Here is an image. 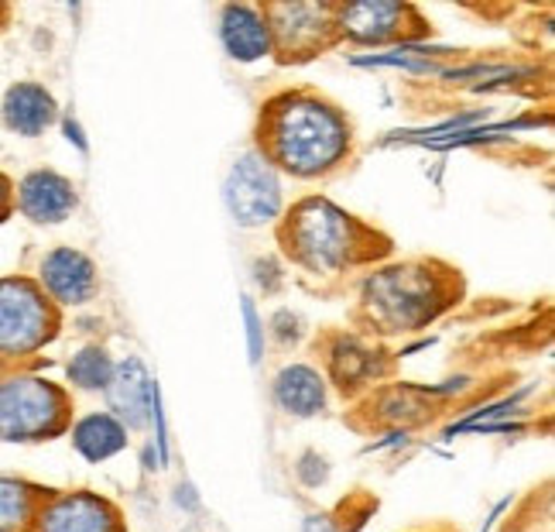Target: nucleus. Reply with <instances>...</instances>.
<instances>
[{
  "label": "nucleus",
  "instance_id": "obj_3",
  "mask_svg": "<svg viewBox=\"0 0 555 532\" xmlns=\"http://www.w3.org/2000/svg\"><path fill=\"white\" fill-rule=\"evenodd\" d=\"M456 271L436 262H398L360 282V313L377 333H415L453 306Z\"/></svg>",
  "mask_w": 555,
  "mask_h": 532
},
{
  "label": "nucleus",
  "instance_id": "obj_17",
  "mask_svg": "<svg viewBox=\"0 0 555 532\" xmlns=\"http://www.w3.org/2000/svg\"><path fill=\"white\" fill-rule=\"evenodd\" d=\"M73 446L82 460L103 464L127 451V430L111 413H90L73 426Z\"/></svg>",
  "mask_w": 555,
  "mask_h": 532
},
{
  "label": "nucleus",
  "instance_id": "obj_15",
  "mask_svg": "<svg viewBox=\"0 0 555 532\" xmlns=\"http://www.w3.org/2000/svg\"><path fill=\"white\" fill-rule=\"evenodd\" d=\"M326 357H330V378L336 381V389H344V392L367 389L384 375V354L353 333L333 337Z\"/></svg>",
  "mask_w": 555,
  "mask_h": 532
},
{
  "label": "nucleus",
  "instance_id": "obj_34",
  "mask_svg": "<svg viewBox=\"0 0 555 532\" xmlns=\"http://www.w3.org/2000/svg\"><path fill=\"white\" fill-rule=\"evenodd\" d=\"M4 14H8V11H4V8H0V17H4Z\"/></svg>",
  "mask_w": 555,
  "mask_h": 532
},
{
  "label": "nucleus",
  "instance_id": "obj_16",
  "mask_svg": "<svg viewBox=\"0 0 555 532\" xmlns=\"http://www.w3.org/2000/svg\"><path fill=\"white\" fill-rule=\"evenodd\" d=\"M0 114H4V124L14 135L38 138L59 121V103L46 87H38V83H14V87L4 93Z\"/></svg>",
  "mask_w": 555,
  "mask_h": 532
},
{
  "label": "nucleus",
  "instance_id": "obj_9",
  "mask_svg": "<svg viewBox=\"0 0 555 532\" xmlns=\"http://www.w3.org/2000/svg\"><path fill=\"white\" fill-rule=\"evenodd\" d=\"M28 532H127L120 508L96 492H62L41 498Z\"/></svg>",
  "mask_w": 555,
  "mask_h": 532
},
{
  "label": "nucleus",
  "instance_id": "obj_12",
  "mask_svg": "<svg viewBox=\"0 0 555 532\" xmlns=\"http://www.w3.org/2000/svg\"><path fill=\"white\" fill-rule=\"evenodd\" d=\"M152 385L155 378L141 357H124L114 365V378L103 395L111 416L124 422V430H144L147 419H152Z\"/></svg>",
  "mask_w": 555,
  "mask_h": 532
},
{
  "label": "nucleus",
  "instance_id": "obj_31",
  "mask_svg": "<svg viewBox=\"0 0 555 532\" xmlns=\"http://www.w3.org/2000/svg\"><path fill=\"white\" fill-rule=\"evenodd\" d=\"M141 467H144L147 474H152V471H162V460H158V454H155V446H152V443H147L144 451H141Z\"/></svg>",
  "mask_w": 555,
  "mask_h": 532
},
{
  "label": "nucleus",
  "instance_id": "obj_29",
  "mask_svg": "<svg viewBox=\"0 0 555 532\" xmlns=\"http://www.w3.org/2000/svg\"><path fill=\"white\" fill-rule=\"evenodd\" d=\"M409 443V430H395L388 440H380V443H371L367 446V454H380V451H398V446Z\"/></svg>",
  "mask_w": 555,
  "mask_h": 532
},
{
  "label": "nucleus",
  "instance_id": "obj_13",
  "mask_svg": "<svg viewBox=\"0 0 555 532\" xmlns=\"http://www.w3.org/2000/svg\"><path fill=\"white\" fill-rule=\"evenodd\" d=\"M217 35L223 52L241 62V66H254L271 55V28L261 8L254 4H223L217 17Z\"/></svg>",
  "mask_w": 555,
  "mask_h": 532
},
{
  "label": "nucleus",
  "instance_id": "obj_28",
  "mask_svg": "<svg viewBox=\"0 0 555 532\" xmlns=\"http://www.w3.org/2000/svg\"><path fill=\"white\" fill-rule=\"evenodd\" d=\"M62 135H66V141H69V144H76V152L90 155V141H87V131H82L76 117H62Z\"/></svg>",
  "mask_w": 555,
  "mask_h": 532
},
{
  "label": "nucleus",
  "instance_id": "obj_22",
  "mask_svg": "<svg viewBox=\"0 0 555 532\" xmlns=\"http://www.w3.org/2000/svg\"><path fill=\"white\" fill-rule=\"evenodd\" d=\"M147 426H155L152 446H155L162 467H168V460H172V446H168V419H165V398H162L158 378H155V385H152V419H147Z\"/></svg>",
  "mask_w": 555,
  "mask_h": 532
},
{
  "label": "nucleus",
  "instance_id": "obj_24",
  "mask_svg": "<svg viewBox=\"0 0 555 532\" xmlns=\"http://www.w3.org/2000/svg\"><path fill=\"white\" fill-rule=\"evenodd\" d=\"M254 282L264 295H274L278 289L285 286V265L274 258V254H264V258L254 262Z\"/></svg>",
  "mask_w": 555,
  "mask_h": 532
},
{
  "label": "nucleus",
  "instance_id": "obj_23",
  "mask_svg": "<svg viewBox=\"0 0 555 532\" xmlns=\"http://www.w3.org/2000/svg\"><path fill=\"white\" fill-rule=\"evenodd\" d=\"M295 478L315 492V487H323L330 481V460L319 454V451L298 454V460H295Z\"/></svg>",
  "mask_w": 555,
  "mask_h": 532
},
{
  "label": "nucleus",
  "instance_id": "obj_8",
  "mask_svg": "<svg viewBox=\"0 0 555 532\" xmlns=\"http://www.w3.org/2000/svg\"><path fill=\"white\" fill-rule=\"evenodd\" d=\"M271 28V55L282 62H309L336 41L330 4H264Z\"/></svg>",
  "mask_w": 555,
  "mask_h": 532
},
{
  "label": "nucleus",
  "instance_id": "obj_11",
  "mask_svg": "<svg viewBox=\"0 0 555 532\" xmlns=\"http://www.w3.org/2000/svg\"><path fill=\"white\" fill-rule=\"evenodd\" d=\"M14 203L31 224H62L73 217L79 197L66 176L52 173V168H35L17 182Z\"/></svg>",
  "mask_w": 555,
  "mask_h": 532
},
{
  "label": "nucleus",
  "instance_id": "obj_1",
  "mask_svg": "<svg viewBox=\"0 0 555 532\" xmlns=\"http://www.w3.org/2000/svg\"><path fill=\"white\" fill-rule=\"evenodd\" d=\"M353 124L339 106L309 90H285L261 106L258 155L292 179H323L350 159Z\"/></svg>",
  "mask_w": 555,
  "mask_h": 532
},
{
  "label": "nucleus",
  "instance_id": "obj_26",
  "mask_svg": "<svg viewBox=\"0 0 555 532\" xmlns=\"http://www.w3.org/2000/svg\"><path fill=\"white\" fill-rule=\"evenodd\" d=\"M469 385H474V378L469 375H456V378H446V381H439V385H412L422 398H453V395H463V392H469Z\"/></svg>",
  "mask_w": 555,
  "mask_h": 532
},
{
  "label": "nucleus",
  "instance_id": "obj_21",
  "mask_svg": "<svg viewBox=\"0 0 555 532\" xmlns=\"http://www.w3.org/2000/svg\"><path fill=\"white\" fill-rule=\"evenodd\" d=\"M241 316H244V337H247V360L258 368L261 357H264V319H261V313H258V306H254L250 295H244Z\"/></svg>",
  "mask_w": 555,
  "mask_h": 532
},
{
  "label": "nucleus",
  "instance_id": "obj_2",
  "mask_svg": "<svg viewBox=\"0 0 555 532\" xmlns=\"http://www.w3.org/2000/svg\"><path fill=\"white\" fill-rule=\"evenodd\" d=\"M278 241H282L292 265L309 275H323V279L344 275L384 254L374 248L377 230L326 197H306L295 206H285L282 224H278Z\"/></svg>",
  "mask_w": 555,
  "mask_h": 532
},
{
  "label": "nucleus",
  "instance_id": "obj_33",
  "mask_svg": "<svg viewBox=\"0 0 555 532\" xmlns=\"http://www.w3.org/2000/svg\"><path fill=\"white\" fill-rule=\"evenodd\" d=\"M436 344V337H425V340H415V344H409V347H401V357H412L415 351H425V347H433Z\"/></svg>",
  "mask_w": 555,
  "mask_h": 532
},
{
  "label": "nucleus",
  "instance_id": "obj_14",
  "mask_svg": "<svg viewBox=\"0 0 555 532\" xmlns=\"http://www.w3.org/2000/svg\"><path fill=\"white\" fill-rule=\"evenodd\" d=\"M271 398L274 406L282 409L292 419H312L319 413H326V402H330V381L326 375L295 360V365H285L271 378Z\"/></svg>",
  "mask_w": 555,
  "mask_h": 532
},
{
  "label": "nucleus",
  "instance_id": "obj_27",
  "mask_svg": "<svg viewBox=\"0 0 555 532\" xmlns=\"http://www.w3.org/2000/svg\"><path fill=\"white\" fill-rule=\"evenodd\" d=\"M172 502H176V508H182L185 516H196V512H203V498H199L196 484H192V481H179V484H176V495H172Z\"/></svg>",
  "mask_w": 555,
  "mask_h": 532
},
{
  "label": "nucleus",
  "instance_id": "obj_7",
  "mask_svg": "<svg viewBox=\"0 0 555 532\" xmlns=\"http://www.w3.org/2000/svg\"><path fill=\"white\" fill-rule=\"evenodd\" d=\"M336 21V38H347L353 46H412L418 41L429 25L422 21L418 8L412 4H398V0H364V4H344L333 8Z\"/></svg>",
  "mask_w": 555,
  "mask_h": 532
},
{
  "label": "nucleus",
  "instance_id": "obj_19",
  "mask_svg": "<svg viewBox=\"0 0 555 532\" xmlns=\"http://www.w3.org/2000/svg\"><path fill=\"white\" fill-rule=\"evenodd\" d=\"M114 365L117 360L111 357V351L100 344H87L73 354V360L66 365V378L79 392H103L114 378Z\"/></svg>",
  "mask_w": 555,
  "mask_h": 532
},
{
  "label": "nucleus",
  "instance_id": "obj_6",
  "mask_svg": "<svg viewBox=\"0 0 555 532\" xmlns=\"http://www.w3.org/2000/svg\"><path fill=\"white\" fill-rule=\"evenodd\" d=\"M223 203L237 227H247V230L271 227L274 220H282V213H285L282 176H278L258 152H244L233 159L227 173Z\"/></svg>",
  "mask_w": 555,
  "mask_h": 532
},
{
  "label": "nucleus",
  "instance_id": "obj_18",
  "mask_svg": "<svg viewBox=\"0 0 555 532\" xmlns=\"http://www.w3.org/2000/svg\"><path fill=\"white\" fill-rule=\"evenodd\" d=\"M46 492L21 478H0V532H28Z\"/></svg>",
  "mask_w": 555,
  "mask_h": 532
},
{
  "label": "nucleus",
  "instance_id": "obj_30",
  "mask_svg": "<svg viewBox=\"0 0 555 532\" xmlns=\"http://www.w3.org/2000/svg\"><path fill=\"white\" fill-rule=\"evenodd\" d=\"M306 532H339V529L333 525L330 516H309L306 519Z\"/></svg>",
  "mask_w": 555,
  "mask_h": 532
},
{
  "label": "nucleus",
  "instance_id": "obj_4",
  "mask_svg": "<svg viewBox=\"0 0 555 532\" xmlns=\"http://www.w3.org/2000/svg\"><path fill=\"white\" fill-rule=\"evenodd\" d=\"M69 395L38 375L0 378V443H41L69 430Z\"/></svg>",
  "mask_w": 555,
  "mask_h": 532
},
{
  "label": "nucleus",
  "instance_id": "obj_25",
  "mask_svg": "<svg viewBox=\"0 0 555 532\" xmlns=\"http://www.w3.org/2000/svg\"><path fill=\"white\" fill-rule=\"evenodd\" d=\"M271 330H274V340L278 344H298L302 340V319H298L292 309H278L274 316H271Z\"/></svg>",
  "mask_w": 555,
  "mask_h": 532
},
{
  "label": "nucleus",
  "instance_id": "obj_32",
  "mask_svg": "<svg viewBox=\"0 0 555 532\" xmlns=\"http://www.w3.org/2000/svg\"><path fill=\"white\" fill-rule=\"evenodd\" d=\"M8 213H11V182L4 173H0V220H4Z\"/></svg>",
  "mask_w": 555,
  "mask_h": 532
},
{
  "label": "nucleus",
  "instance_id": "obj_5",
  "mask_svg": "<svg viewBox=\"0 0 555 532\" xmlns=\"http://www.w3.org/2000/svg\"><path fill=\"white\" fill-rule=\"evenodd\" d=\"M59 306L31 279H0V357H28L55 340Z\"/></svg>",
  "mask_w": 555,
  "mask_h": 532
},
{
  "label": "nucleus",
  "instance_id": "obj_10",
  "mask_svg": "<svg viewBox=\"0 0 555 532\" xmlns=\"http://www.w3.org/2000/svg\"><path fill=\"white\" fill-rule=\"evenodd\" d=\"M38 286L55 306H82L96 295V265L76 248H55L41 258Z\"/></svg>",
  "mask_w": 555,
  "mask_h": 532
},
{
  "label": "nucleus",
  "instance_id": "obj_20",
  "mask_svg": "<svg viewBox=\"0 0 555 532\" xmlns=\"http://www.w3.org/2000/svg\"><path fill=\"white\" fill-rule=\"evenodd\" d=\"M539 385L535 381H528L525 389H518V392H511V395H504V398H498V402H490V406H480V409H474V413H466L463 419H453L450 426H446V433H442V440H453V436H460L463 430H469V426H483V422H504V419H515V416H525V409H521V402L535 392Z\"/></svg>",
  "mask_w": 555,
  "mask_h": 532
}]
</instances>
